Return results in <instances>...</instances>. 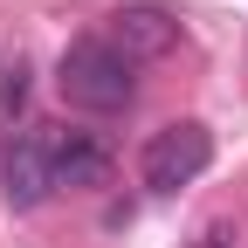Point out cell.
I'll list each match as a JSON object with an SVG mask.
<instances>
[{
  "mask_svg": "<svg viewBox=\"0 0 248 248\" xmlns=\"http://www.w3.org/2000/svg\"><path fill=\"white\" fill-rule=\"evenodd\" d=\"M55 83H62V97H69V110L117 117V110H131V97H138V62H124L110 48V35H83V42L62 48Z\"/></svg>",
  "mask_w": 248,
  "mask_h": 248,
  "instance_id": "6da1fadb",
  "label": "cell"
},
{
  "mask_svg": "<svg viewBox=\"0 0 248 248\" xmlns=\"http://www.w3.org/2000/svg\"><path fill=\"white\" fill-rule=\"evenodd\" d=\"M207 166H214V131L200 117H179L166 131H152L145 152H138V179L152 193H179V186H193Z\"/></svg>",
  "mask_w": 248,
  "mask_h": 248,
  "instance_id": "7a4b0ae2",
  "label": "cell"
},
{
  "mask_svg": "<svg viewBox=\"0 0 248 248\" xmlns=\"http://www.w3.org/2000/svg\"><path fill=\"white\" fill-rule=\"evenodd\" d=\"M42 138H48L55 186H76V193H97V186H110L117 152H110L97 131H55V124H42Z\"/></svg>",
  "mask_w": 248,
  "mask_h": 248,
  "instance_id": "3957f363",
  "label": "cell"
},
{
  "mask_svg": "<svg viewBox=\"0 0 248 248\" xmlns=\"http://www.w3.org/2000/svg\"><path fill=\"white\" fill-rule=\"evenodd\" d=\"M0 193H7V207H21V214L55 193V166H48V138L42 131L7 138V152H0Z\"/></svg>",
  "mask_w": 248,
  "mask_h": 248,
  "instance_id": "277c9868",
  "label": "cell"
},
{
  "mask_svg": "<svg viewBox=\"0 0 248 248\" xmlns=\"http://www.w3.org/2000/svg\"><path fill=\"white\" fill-rule=\"evenodd\" d=\"M110 48L124 62H159L179 48V21L166 7H117L110 14Z\"/></svg>",
  "mask_w": 248,
  "mask_h": 248,
  "instance_id": "5b68a950",
  "label": "cell"
},
{
  "mask_svg": "<svg viewBox=\"0 0 248 248\" xmlns=\"http://www.w3.org/2000/svg\"><path fill=\"white\" fill-rule=\"evenodd\" d=\"M21 104H28V62H14V69H7V83H0V110L14 117Z\"/></svg>",
  "mask_w": 248,
  "mask_h": 248,
  "instance_id": "8992f818",
  "label": "cell"
},
{
  "mask_svg": "<svg viewBox=\"0 0 248 248\" xmlns=\"http://www.w3.org/2000/svg\"><path fill=\"white\" fill-rule=\"evenodd\" d=\"M200 248H228V228H207V241Z\"/></svg>",
  "mask_w": 248,
  "mask_h": 248,
  "instance_id": "52a82bcc",
  "label": "cell"
}]
</instances>
